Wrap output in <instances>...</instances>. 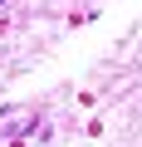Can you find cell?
Instances as JSON below:
<instances>
[]
</instances>
